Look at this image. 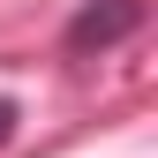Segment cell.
Listing matches in <instances>:
<instances>
[{
	"instance_id": "obj_2",
	"label": "cell",
	"mask_w": 158,
	"mask_h": 158,
	"mask_svg": "<svg viewBox=\"0 0 158 158\" xmlns=\"http://www.w3.org/2000/svg\"><path fill=\"white\" fill-rule=\"evenodd\" d=\"M15 121H23V113H15V98H0V143L15 135Z\"/></svg>"
},
{
	"instance_id": "obj_1",
	"label": "cell",
	"mask_w": 158,
	"mask_h": 158,
	"mask_svg": "<svg viewBox=\"0 0 158 158\" xmlns=\"http://www.w3.org/2000/svg\"><path fill=\"white\" fill-rule=\"evenodd\" d=\"M135 30H143V0H83L60 45L75 53V60H90V53H113V45L135 38Z\"/></svg>"
}]
</instances>
